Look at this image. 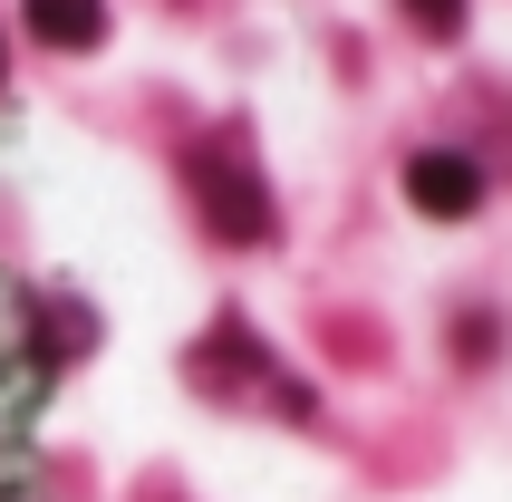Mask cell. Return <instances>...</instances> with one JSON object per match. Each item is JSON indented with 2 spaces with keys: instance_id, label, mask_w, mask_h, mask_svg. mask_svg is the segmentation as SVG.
I'll use <instances>...</instances> for the list:
<instances>
[{
  "instance_id": "cell-3",
  "label": "cell",
  "mask_w": 512,
  "mask_h": 502,
  "mask_svg": "<svg viewBox=\"0 0 512 502\" xmlns=\"http://www.w3.org/2000/svg\"><path fill=\"white\" fill-rule=\"evenodd\" d=\"M20 20L49 49H97L107 39V0H20Z\"/></svg>"
},
{
  "instance_id": "cell-1",
  "label": "cell",
  "mask_w": 512,
  "mask_h": 502,
  "mask_svg": "<svg viewBox=\"0 0 512 502\" xmlns=\"http://www.w3.org/2000/svg\"><path fill=\"white\" fill-rule=\"evenodd\" d=\"M184 184H194V203H203V223H213V242H271V232H281V213H271V184H261V165H252L232 136L194 145V155H184Z\"/></svg>"
},
{
  "instance_id": "cell-4",
  "label": "cell",
  "mask_w": 512,
  "mask_h": 502,
  "mask_svg": "<svg viewBox=\"0 0 512 502\" xmlns=\"http://www.w3.org/2000/svg\"><path fill=\"white\" fill-rule=\"evenodd\" d=\"M406 20L435 29V39H455V29H464V0H406Z\"/></svg>"
},
{
  "instance_id": "cell-2",
  "label": "cell",
  "mask_w": 512,
  "mask_h": 502,
  "mask_svg": "<svg viewBox=\"0 0 512 502\" xmlns=\"http://www.w3.org/2000/svg\"><path fill=\"white\" fill-rule=\"evenodd\" d=\"M406 203H416L426 223H464V213L484 203V165L455 155V145H426V155L406 165Z\"/></svg>"
}]
</instances>
